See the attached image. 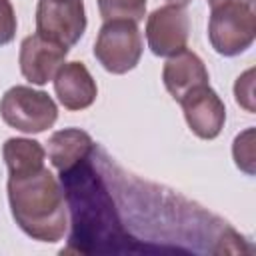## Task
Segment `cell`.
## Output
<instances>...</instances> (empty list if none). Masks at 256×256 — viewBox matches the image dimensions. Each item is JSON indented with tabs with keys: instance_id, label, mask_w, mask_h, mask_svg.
Wrapping results in <instances>:
<instances>
[{
	"instance_id": "cell-1",
	"label": "cell",
	"mask_w": 256,
	"mask_h": 256,
	"mask_svg": "<svg viewBox=\"0 0 256 256\" xmlns=\"http://www.w3.org/2000/svg\"><path fill=\"white\" fill-rule=\"evenodd\" d=\"M8 204L18 228L38 242H60L68 230L64 190L46 168L8 174Z\"/></svg>"
},
{
	"instance_id": "cell-2",
	"label": "cell",
	"mask_w": 256,
	"mask_h": 256,
	"mask_svg": "<svg viewBox=\"0 0 256 256\" xmlns=\"http://www.w3.org/2000/svg\"><path fill=\"white\" fill-rule=\"evenodd\" d=\"M256 38L254 4L230 2L210 8L208 40L220 56L232 58L246 52Z\"/></svg>"
},
{
	"instance_id": "cell-3",
	"label": "cell",
	"mask_w": 256,
	"mask_h": 256,
	"mask_svg": "<svg viewBox=\"0 0 256 256\" xmlns=\"http://www.w3.org/2000/svg\"><path fill=\"white\" fill-rule=\"evenodd\" d=\"M142 34L138 22L126 18L104 20L94 42V56L110 74H126L134 70L142 58Z\"/></svg>"
},
{
	"instance_id": "cell-4",
	"label": "cell",
	"mask_w": 256,
	"mask_h": 256,
	"mask_svg": "<svg viewBox=\"0 0 256 256\" xmlns=\"http://www.w3.org/2000/svg\"><path fill=\"white\" fill-rule=\"evenodd\" d=\"M0 116L10 128L24 134H38L54 126L58 120V106L42 90L12 86L0 100Z\"/></svg>"
},
{
	"instance_id": "cell-5",
	"label": "cell",
	"mask_w": 256,
	"mask_h": 256,
	"mask_svg": "<svg viewBox=\"0 0 256 256\" xmlns=\"http://www.w3.org/2000/svg\"><path fill=\"white\" fill-rule=\"evenodd\" d=\"M86 30L82 0H38L36 34L46 40L72 48Z\"/></svg>"
},
{
	"instance_id": "cell-6",
	"label": "cell",
	"mask_w": 256,
	"mask_h": 256,
	"mask_svg": "<svg viewBox=\"0 0 256 256\" xmlns=\"http://www.w3.org/2000/svg\"><path fill=\"white\" fill-rule=\"evenodd\" d=\"M190 20L184 6L166 4L146 18V42L156 56H174L188 44Z\"/></svg>"
},
{
	"instance_id": "cell-7",
	"label": "cell",
	"mask_w": 256,
	"mask_h": 256,
	"mask_svg": "<svg viewBox=\"0 0 256 256\" xmlns=\"http://www.w3.org/2000/svg\"><path fill=\"white\" fill-rule=\"evenodd\" d=\"M188 128L202 140H214L226 122V106L210 84L190 90L180 100Z\"/></svg>"
},
{
	"instance_id": "cell-8",
	"label": "cell",
	"mask_w": 256,
	"mask_h": 256,
	"mask_svg": "<svg viewBox=\"0 0 256 256\" xmlns=\"http://www.w3.org/2000/svg\"><path fill=\"white\" fill-rule=\"evenodd\" d=\"M68 50L70 48L46 40L40 34L26 36L20 44V54H18L22 76L36 86L48 84L50 80H54L58 68L64 64Z\"/></svg>"
},
{
	"instance_id": "cell-9",
	"label": "cell",
	"mask_w": 256,
	"mask_h": 256,
	"mask_svg": "<svg viewBox=\"0 0 256 256\" xmlns=\"http://www.w3.org/2000/svg\"><path fill=\"white\" fill-rule=\"evenodd\" d=\"M54 92L66 110H86L98 96L96 80L84 62H64L54 76Z\"/></svg>"
},
{
	"instance_id": "cell-10",
	"label": "cell",
	"mask_w": 256,
	"mask_h": 256,
	"mask_svg": "<svg viewBox=\"0 0 256 256\" xmlns=\"http://www.w3.org/2000/svg\"><path fill=\"white\" fill-rule=\"evenodd\" d=\"M210 76L202 62V58L192 50H180L174 56H168L164 68H162V82L168 90V94L180 102L190 90L208 84Z\"/></svg>"
},
{
	"instance_id": "cell-11",
	"label": "cell",
	"mask_w": 256,
	"mask_h": 256,
	"mask_svg": "<svg viewBox=\"0 0 256 256\" xmlns=\"http://www.w3.org/2000/svg\"><path fill=\"white\" fill-rule=\"evenodd\" d=\"M92 150V136L80 128H64L48 138V158L60 174L84 164Z\"/></svg>"
},
{
	"instance_id": "cell-12",
	"label": "cell",
	"mask_w": 256,
	"mask_h": 256,
	"mask_svg": "<svg viewBox=\"0 0 256 256\" xmlns=\"http://www.w3.org/2000/svg\"><path fill=\"white\" fill-rule=\"evenodd\" d=\"M2 156L8 174H22L44 166L46 150L38 140L32 138H8L2 146Z\"/></svg>"
},
{
	"instance_id": "cell-13",
	"label": "cell",
	"mask_w": 256,
	"mask_h": 256,
	"mask_svg": "<svg viewBox=\"0 0 256 256\" xmlns=\"http://www.w3.org/2000/svg\"><path fill=\"white\" fill-rule=\"evenodd\" d=\"M98 10L104 20L126 18L140 22L146 16V0H98Z\"/></svg>"
},
{
	"instance_id": "cell-14",
	"label": "cell",
	"mask_w": 256,
	"mask_h": 256,
	"mask_svg": "<svg viewBox=\"0 0 256 256\" xmlns=\"http://www.w3.org/2000/svg\"><path fill=\"white\" fill-rule=\"evenodd\" d=\"M232 156L242 172H246L248 176L254 174V128H248L234 138Z\"/></svg>"
},
{
	"instance_id": "cell-15",
	"label": "cell",
	"mask_w": 256,
	"mask_h": 256,
	"mask_svg": "<svg viewBox=\"0 0 256 256\" xmlns=\"http://www.w3.org/2000/svg\"><path fill=\"white\" fill-rule=\"evenodd\" d=\"M16 12L10 0H0V46H6L16 36Z\"/></svg>"
},
{
	"instance_id": "cell-16",
	"label": "cell",
	"mask_w": 256,
	"mask_h": 256,
	"mask_svg": "<svg viewBox=\"0 0 256 256\" xmlns=\"http://www.w3.org/2000/svg\"><path fill=\"white\" fill-rule=\"evenodd\" d=\"M254 76V70H246L242 76H238L236 84H234V96H236V102L246 108L248 112H254V92H252V80Z\"/></svg>"
},
{
	"instance_id": "cell-17",
	"label": "cell",
	"mask_w": 256,
	"mask_h": 256,
	"mask_svg": "<svg viewBox=\"0 0 256 256\" xmlns=\"http://www.w3.org/2000/svg\"><path fill=\"white\" fill-rule=\"evenodd\" d=\"M210 8L222 6V4H230V2H240V4H254V0H206Z\"/></svg>"
},
{
	"instance_id": "cell-18",
	"label": "cell",
	"mask_w": 256,
	"mask_h": 256,
	"mask_svg": "<svg viewBox=\"0 0 256 256\" xmlns=\"http://www.w3.org/2000/svg\"><path fill=\"white\" fill-rule=\"evenodd\" d=\"M168 4H176V6H188L192 0H166Z\"/></svg>"
}]
</instances>
